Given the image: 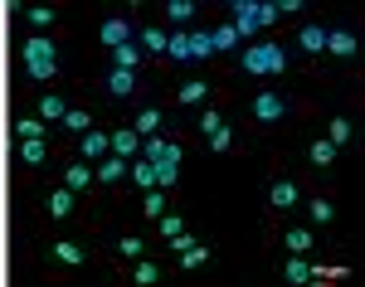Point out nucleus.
Instances as JSON below:
<instances>
[{
  "instance_id": "nucleus-34",
  "label": "nucleus",
  "mask_w": 365,
  "mask_h": 287,
  "mask_svg": "<svg viewBox=\"0 0 365 287\" xmlns=\"http://www.w3.org/2000/svg\"><path fill=\"white\" fill-rule=\"evenodd\" d=\"M234 39H239V34H234V25L210 29V49H215V54H220V49H234Z\"/></svg>"
},
{
  "instance_id": "nucleus-10",
  "label": "nucleus",
  "mask_w": 365,
  "mask_h": 287,
  "mask_svg": "<svg viewBox=\"0 0 365 287\" xmlns=\"http://www.w3.org/2000/svg\"><path fill=\"white\" fill-rule=\"evenodd\" d=\"M282 278H287L292 287H307L312 283V259L307 254H292V259L282 263Z\"/></svg>"
},
{
  "instance_id": "nucleus-13",
  "label": "nucleus",
  "mask_w": 365,
  "mask_h": 287,
  "mask_svg": "<svg viewBox=\"0 0 365 287\" xmlns=\"http://www.w3.org/2000/svg\"><path fill=\"white\" fill-rule=\"evenodd\" d=\"M49 254H54V259L63 263V268H83V263H88L83 244H68V239H58V244H54V249H49Z\"/></svg>"
},
{
  "instance_id": "nucleus-29",
  "label": "nucleus",
  "mask_w": 365,
  "mask_h": 287,
  "mask_svg": "<svg viewBox=\"0 0 365 287\" xmlns=\"http://www.w3.org/2000/svg\"><path fill=\"white\" fill-rule=\"evenodd\" d=\"M210 151H215V156H225V151H234V127H215V132H210Z\"/></svg>"
},
{
  "instance_id": "nucleus-37",
  "label": "nucleus",
  "mask_w": 365,
  "mask_h": 287,
  "mask_svg": "<svg viewBox=\"0 0 365 287\" xmlns=\"http://www.w3.org/2000/svg\"><path fill=\"white\" fill-rule=\"evenodd\" d=\"M25 20H29L34 29H49V25H54V10H49V5H29Z\"/></svg>"
},
{
  "instance_id": "nucleus-31",
  "label": "nucleus",
  "mask_w": 365,
  "mask_h": 287,
  "mask_svg": "<svg viewBox=\"0 0 365 287\" xmlns=\"http://www.w3.org/2000/svg\"><path fill=\"white\" fill-rule=\"evenodd\" d=\"M205 263H210V249H205V244H190V249L180 254V268H190V273H195V268H205Z\"/></svg>"
},
{
  "instance_id": "nucleus-24",
  "label": "nucleus",
  "mask_w": 365,
  "mask_h": 287,
  "mask_svg": "<svg viewBox=\"0 0 365 287\" xmlns=\"http://www.w3.org/2000/svg\"><path fill=\"white\" fill-rule=\"evenodd\" d=\"M137 39H141V49H146V54H166V29H137Z\"/></svg>"
},
{
  "instance_id": "nucleus-30",
  "label": "nucleus",
  "mask_w": 365,
  "mask_h": 287,
  "mask_svg": "<svg viewBox=\"0 0 365 287\" xmlns=\"http://www.w3.org/2000/svg\"><path fill=\"white\" fill-rule=\"evenodd\" d=\"M132 283L137 287H156L161 283V268H156V263H137V268H132Z\"/></svg>"
},
{
  "instance_id": "nucleus-28",
  "label": "nucleus",
  "mask_w": 365,
  "mask_h": 287,
  "mask_svg": "<svg viewBox=\"0 0 365 287\" xmlns=\"http://www.w3.org/2000/svg\"><path fill=\"white\" fill-rule=\"evenodd\" d=\"M166 20H170V25H190V20H195V5H190V0H170Z\"/></svg>"
},
{
  "instance_id": "nucleus-42",
  "label": "nucleus",
  "mask_w": 365,
  "mask_h": 287,
  "mask_svg": "<svg viewBox=\"0 0 365 287\" xmlns=\"http://www.w3.org/2000/svg\"><path fill=\"white\" fill-rule=\"evenodd\" d=\"M278 20V5H258V29H273Z\"/></svg>"
},
{
  "instance_id": "nucleus-35",
  "label": "nucleus",
  "mask_w": 365,
  "mask_h": 287,
  "mask_svg": "<svg viewBox=\"0 0 365 287\" xmlns=\"http://www.w3.org/2000/svg\"><path fill=\"white\" fill-rule=\"evenodd\" d=\"M210 29H190V58H210Z\"/></svg>"
},
{
  "instance_id": "nucleus-17",
  "label": "nucleus",
  "mask_w": 365,
  "mask_h": 287,
  "mask_svg": "<svg viewBox=\"0 0 365 287\" xmlns=\"http://www.w3.org/2000/svg\"><path fill=\"white\" fill-rule=\"evenodd\" d=\"M297 44H302L307 54H322V49H327V29L322 25H302L297 29Z\"/></svg>"
},
{
  "instance_id": "nucleus-14",
  "label": "nucleus",
  "mask_w": 365,
  "mask_h": 287,
  "mask_svg": "<svg viewBox=\"0 0 365 287\" xmlns=\"http://www.w3.org/2000/svg\"><path fill=\"white\" fill-rule=\"evenodd\" d=\"M268 204H273V209H292V204H297V185H292V180H273V185H268Z\"/></svg>"
},
{
  "instance_id": "nucleus-7",
  "label": "nucleus",
  "mask_w": 365,
  "mask_h": 287,
  "mask_svg": "<svg viewBox=\"0 0 365 287\" xmlns=\"http://www.w3.org/2000/svg\"><path fill=\"white\" fill-rule=\"evenodd\" d=\"M78 156H83L88 166H93V161H103V156H113V151H108V132H98V127L83 132V137H78Z\"/></svg>"
},
{
  "instance_id": "nucleus-21",
  "label": "nucleus",
  "mask_w": 365,
  "mask_h": 287,
  "mask_svg": "<svg viewBox=\"0 0 365 287\" xmlns=\"http://www.w3.org/2000/svg\"><path fill=\"white\" fill-rule=\"evenodd\" d=\"M132 132H137V137H156V132H161V108H141Z\"/></svg>"
},
{
  "instance_id": "nucleus-40",
  "label": "nucleus",
  "mask_w": 365,
  "mask_h": 287,
  "mask_svg": "<svg viewBox=\"0 0 365 287\" xmlns=\"http://www.w3.org/2000/svg\"><path fill=\"white\" fill-rule=\"evenodd\" d=\"M156 229H161V234L170 239V234H180V229H185V219H180V214H170V209H166V214L156 219Z\"/></svg>"
},
{
  "instance_id": "nucleus-25",
  "label": "nucleus",
  "mask_w": 365,
  "mask_h": 287,
  "mask_svg": "<svg viewBox=\"0 0 365 287\" xmlns=\"http://www.w3.org/2000/svg\"><path fill=\"white\" fill-rule=\"evenodd\" d=\"M307 156H312V166H322V171H327V166H336V146H331V142H312Z\"/></svg>"
},
{
  "instance_id": "nucleus-38",
  "label": "nucleus",
  "mask_w": 365,
  "mask_h": 287,
  "mask_svg": "<svg viewBox=\"0 0 365 287\" xmlns=\"http://www.w3.org/2000/svg\"><path fill=\"white\" fill-rule=\"evenodd\" d=\"M175 180H180V166H170V161H161V166H156V190H170Z\"/></svg>"
},
{
  "instance_id": "nucleus-20",
  "label": "nucleus",
  "mask_w": 365,
  "mask_h": 287,
  "mask_svg": "<svg viewBox=\"0 0 365 287\" xmlns=\"http://www.w3.org/2000/svg\"><path fill=\"white\" fill-rule=\"evenodd\" d=\"M20 161H25V166H44V161H49V142H44V137L20 142Z\"/></svg>"
},
{
  "instance_id": "nucleus-23",
  "label": "nucleus",
  "mask_w": 365,
  "mask_h": 287,
  "mask_svg": "<svg viewBox=\"0 0 365 287\" xmlns=\"http://www.w3.org/2000/svg\"><path fill=\"white\" fill-rule=\"evenodd\" d=\"M137 63H141V49H137V44H117V49H113V68L137 73Z\"/></svg>"
},
{
  "instance_id": "nucleus-39",
  "label": "nucleus",
  "mask_w": 365,
  "mask_h": 287,
  "mask_svg": "<svg viewBox=\"0 0 365 287\" xmlns=\"http://www.w3.org/2000/svg\"><path fill=\"white\" fill-rule=\"evenodd\" d=\"M312 219H317V224H331V219H336V204L331 200H312Z\"/></svg>"
},
{
  "instance_id": "nucleus-18",
  "label": "nucleus",
  "mask_w": 365,
  "mask_h": 287,
  "mask_svg": "<svg viewBox=\"0 0 365 287\" xmlns=\"http://www.w3.org/2000/svg\"><path fill=\"white\" fill-rule=\"evenodd\" d=\"M63 113H68V103L58 93H44L39 98V122H63Z\"/></svg>"
},
{
  "instance_id": "nucleus-32",
  "label": "nucleus",
  "mask_w": 365,
  "mask_h": 287,
  "mask_svg": "<svg viewBox=\"0 0 365 287\" xmlns=\"http://www.w3.org/2000/svg\"><path fill=\"white\" fill-rule=\"evenodd\" d=\"M15 137H20V142H34V137H44V122H39V117H20V122H15Z\"/></svg>"
},
{
  "instance_id": "nucleus-1",
  "label": "nucleus",
  "mask_w": 365,
  "mask_h": 287,
  "mask_svg": "<svg viewBox=\"0 0 365 287\" xmlns=\"http://www.w3.org/2000/svg\"><path fill=\"white\" fill-rule=\"evenodd\" d=\"M239 68H244V73H253V78H278V73H287V49H282V44H273V39H258V44H249V49H244Z\"/></svg>"
},
{
  "instance_id": "nucleus-12",
  "label": "nucleus",
  "mask_w": 365,
  "mask_h": 287,
  "mask_svg": "<svg viewBox=\"0 0 365 287\" xmlns=\"http://www.w3.org/2000/svg\"><path fill=\"white\" fill-rule=\"evenodd\" d=\"M205 98H210V83H205V78H190V83L175 88V103H180V108H200Z\"/></svg>"
},
{
  "instance_id": "nucleus-6",
  "label": "nucleus",
  "mask_w": 365,
  "mask_h": 287,
  "mask_svg": "<svg viewBox=\"0 0 365 287\" xmlns=\"http://www.w3.org/2000/svg\"><path fill=\"white\" fill-rule=\"evenodd\" d=\"M229 25H234L239 39H244V34H258V5H253V0H234V20H229Z\"/></svg>"
},
{
  "instance_id": "nucleus-5",
  "label": "nucleus",
  "mask_w": 365,
  "mask_h": 287,
  "mask_svg": "<svg viewBox=\"0 0 365 287\" xmlns=\"http://www.w3.org/2000/svg\"><path fill=\"white\" fill-rule=\"evenodd\" d=\"M108 151L122 156V161H132V156H141V137L132 132V127H117L113 137H108Z\"/></svg>"
},
{
  "instance_id": "nucleus-11",
  "label": "nucleus",
  "mask_w": 365,
  "mask_h": 287,
  "mask_svg": "<svg viewBox=\"0 0 365 287\" xmlns=\"http://www.w3.org/2000/svg\"><path fill=\"white\" fill-rule=\"evenodd\" d=\"M327 49H331L336 58H356L361 44H356V34H351V29H327Z\"/></svg>"
},
{
  "instance_id": "nucleus-22",
  "label": "nucleus",
  "mask_w": 365,
  "mask_h": 287,
  "mask_svg": "<svg viewBox=\"0 0 365 287\" xmlns=\"http://www.w3.org/2000/svg\"><path fill=\"white\" fill-rule=\"evenodd\" d=\"M68 214H73V190L58 185L54 195H49V219H68Z\"/></svg>"
},
{
  "instance_id": "nucleus-2",
  "label": "nucleus",
  "mask_w": 365,
  "mask_h": 287,
  "mask_svg": "<svg viewBox=\"0 0 365 287\" xmlns=\"http://www.w3.org/2000/svg\"><path fill=\"white\" fill-rule=\"evenodd\" d=\"M20 63H25L29 78H54V73H58V49H54V39H44V34L25 39V49H20Z\"/></svg>"
},
{
  "instance_id": "nucleus-8",
  "label": "nucleus",
  "mask_w": 365,
  "mask_h": 287,
  "mask_svg": "<svg viewBox=\"0 0 365 287\" xmlns=\"http://www.w3.org/2000/svg\"><path fill=\"white\" fill-rule=\"evenodd\" d=\"M88 185H93V166H88V161H68V171H63V190L83 195Z\"/></svg>"
},
{
  "instance_id": "nucleus-15",
  "label": "nucleus",
  "mask_w": 365,
  "mask_h": 287,
  "mask_svg": "<svg viewBox=\"0 0 365 287\" xmlns=\"http://www.w3.org/2000/svg\"><path fill=\"white\" fill-rule=\"evenodd\" d=\"M127 180L141 185V190H156V166L151 161H127Z\"/></svg>"
},
{
  "instance_id": "nucleus-4",
  "label": "nucleus",
  "mask_w": 365,
  "mask_h": 287,
  "mask_svg": "<svg viewBox=\"0 0 365 287\" xmlns=\"http://www.w3.org/2000/svg\"><path fill=\"white\" fill-rule=\"evenodd\" d=\"M132 34H137V29L127 25L122 15H113V20H103V25H98V39H103L108 49H117V44H132Z\"/></svg>"
},
{
  "instance_id": "nucleus-41",
  "label": "nucleus",
  "mask_w": 365,
  "mask_h": 287,
  "mask_svg": "<svg viewBox=\"0 0 365 287\" xmlns=\"http://www.w3.org/2000/svg\"><path fill=\"white\" fill-rule=\"evenodd\" d=\"M117 254H122V259H141V239H132V234L117 239Z\"/></svg>"
},
{
  "instance_id": "nucleus-33",
  "label": "nucleus",
  "mask_w": 365,
  "mask_h": 287,
  "mask_svg": "<svg viewBox=\"0 0 365 287\" xmlns=\"http://www.w3.org/2000/svg\"><path fill=\"white\" fill-rule=\"evenodd\" d=\"M141 209H146V219H161V214H166V190H146Z\"/></svg>"
},
{
  "instance_id": "nucleus-27",
  "label": "nucleus",
  "mask_w": 365,
  "mask_h": 287,
  "mask_svg": "<svg viewBox=\"0 0 365 287\" xmlns=\"http://www.w3.org/2000/svg\"><path fill=\"white\" fill-rule=\"evenodd\" d=\"M63 127H68L73 137H83V132H93V117H88L83 108H68V113H63Z\"/></svg>"
},
{
  "instance_id": "nucleus-26",
  "label": "nucleus",
  "mask_w": 365,
  "mask_h": 287,
  "mask_svg": "<svg viewBox=\"0 0 365 287\" xmlns=\"http://www.w3.org/2000/svg\"><path fill=\"white\" fill-rule=\"evenodd\" d=\"M166 54H170V58H190V29H175V34H166Z\"/></svg>"
},
{
  "instance_id": "nucleus-43",
  "label": "nucleus",
  "mask_w": 365,
  "mask_h": 287,
  "mask_svg": "<svg viewBox=\"0 0 365 287\" xmlns=\"http://www.w3.org/2000/svg\"><path fill=\"white\" fill-rule=\"evenodd\" d=\"M215 127H225V117L215 113V108H210V113L200 117V132H205V137H210V132H215Z\"/></svg>"
},
{
  "instance_id": "nucleus-16",
  "label": "nucleus",
  "mask_w": 365,
  "mask_h": 287,
  "mask_svg": "<svg viewBox=\"0 0 365 287\" xmlns=\"http://www.w3.org/2000/svg\"><path fill=\"white\" fill-rule=\"evenodd\" d=\"M108 93H113V98H132V93H137V73L113 68V73H108Z\"/></svg>"
},
{
  "instance_id": "nucleus-9",
  "label": "nucleus",
  "mask_w": 365,
  "mask_h": 287,
  "mask_svg": "<svg viewBox=\"0 0 365 287\" xmlns=\"http://www.w3.org/2000/svg\"><path fill=\"white\" fill-rule=\"evenodd\" d=\"M93 180H103V185H117V180H127V161H122V156H103V161L93 166Z\"/></svg>"
},
{
  "instance_id": "nucleus-36",
  "label": "nucleus",
  "mask_w": 365,
  "mask_h": 287,
  "mask_svg": "<svg viewBox=\"0 0 365 287\" xmlns=\"http://www.w3.org/2000/svg\"><path fill=\"white\" fill-rule=\"evenodd\" d=\"M287 254H312V229H287Z\"/></svg>"
},
{
  "instance_id": "nucleus-19",
  "label": "nucleus",
  "mask_w": 365,
  "mask_h": 287,
  "mask_svg": "<svg viewBox=\"0 0 365 287\" xmlns=\"http://www.w3.org/2000/svg\"><path fill=\"white\" fill-rule=\"evenodd\" d=\"M327 142L336 146V151L356 142V127H351V117H331V132H327Z\"/></svg>"
},
{
  "instance_id": "nucleus-3",
  "label": "nucleus",
  "mask_w": 365,
  "mask_h": 287,
  "mask_svg": "<svg viewBox=\"0 0 365 287\" xmlns=\"http://www.w3.org/2000/svg\"><path fill=\"white\" fill-rule=\"evenodd\" d=\"M287 108H292V103H287L282 93H258V98L249 103V113L258 117V122H282V117H287Z\"/></svg>"
}]
</instances>
